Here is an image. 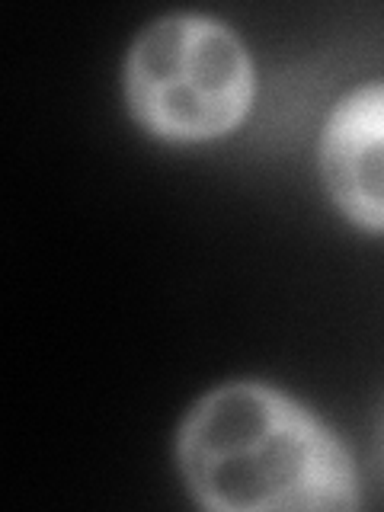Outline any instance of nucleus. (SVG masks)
<instances>
[{
	"mask_svg": "<svg viewBox=\"0 0 384 512\" xmlns=\"http://www.w3.org/2000/svg\"><path fill=\"white\" fill-rule=\"evenodd\" d=\"M176 461L192 500L215 512H349L362 503L346 445L263 381L199 397L176 436Z\"/></svg>",
	"mask_w": 384,
	"mask_h": 512,
	"instance_id": "f257e3e1",
	"label": "nucleus"
},
{
	"mask_svg": "<svg viewBox=\"0 0 384 512\" xmlns=\"http://www.w3.org/2000/svg\"><path fill=\"white\" fill-rule=\"evenodd\" d=\"M256 71L237 32L205 13H170L128 48L125 103L164 141H212L247 119Z\"/></svg>",
	"mask_w": 384,
	"mask_h": 512,
	"instance_id": "f03ea898",
	"label": "nucleus"
},
{
	"mask_svg": "<svg viewBox=\"0 0 384 512\" xmlns=\"http://www.w3.org/2000/svg\"><path fill=\"white\" fill-rule=\"evenodd\" d=\"M317 164L340 215L368 234H384V80L352 87L333 103Z\"/></svg>",
	"mask_w": 384,
	"mask_h": 512,
	"instance_id": "7ed1b4c3",
	"label": "nucleus"
}]
</instances>
